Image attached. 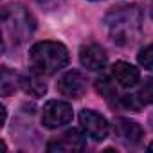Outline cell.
<instances>
[{
    "instance_id": "obj_5",
    "label": "cell",
    "mask_w": 153,
    "mask_h": 153,
    "mask_svg": "<svg viewBox=\"0 0 153 153\" xmlns=\"http://www.w3.org/2000/svg\"><path fill=\"white\" fill-rule=\"evenodd\" d=\"M79 124H81L83 131L90 139H94L97 142L105 140L106 135H108V131H110L108 121L101 114H97L96 110H87V108L81 110V114H79Z\"/></svg>"
},
{
    "instance_id": "obj_15",
    "label": "cell",
    "mask_w": 153,
    "mask_h": 153,
    "mask_svg": "<svg viewBox=\"0 0 153 153\" xmlns=\"http://www.w3.org/2000/svg\"><path fill=\"white\" fill-rule=\"evenodd\" d=\"M137 61L140 67H144V70L153 72V43L146 45L139 54H137Z\"/></svg>"
},
{
    "instance_id": "obj_13",
    "label": "cell",
    "mask_w": 153,
    "mask_h": 153,
    "mask_svg": "<svg viewBox=\"0 0 153 153\" xmlns=\"http://www.w3.org/2000/svg\"><path fill=\"white\" fill-rule=\"evenodd\" d=\"M20 85V79L16 78V74L13 70H9L7 67L2 68V81H0V90L2 96H9L11 92H15V88Z\"/></svg>"
},
{
    "instance_id": "obj_17",
    "label": "cell",
    "mask_w": 153,
    "mask_h": 153,
    "mask_svg": "<svg viewBox=\"0 0 153 153\" xmlns=\"http://www.w3.org/2000/svg\"><path fill=\"white\" fill-rule=\"evenodd\" d=\"M148 151H153V142H151V144L148 146Z\"/></svg>"
},
{
    "instance_id": "obj_9",
    "label": "cell",
    "mask_w": 153,
    "mask_h": 153,
    "mask_svg": "<svg viewBox=\"0 0 153 153\" xmlns=\"http://www.w3.org/2000/svg\"><path fill=\"white\" fill-rule=\"evenodd\" d=\"M85 149V135L79 130H68L47 144V151H81Z\"/></svg>"
},
{
    "instance_id": "obj_12",
    "label": "cell",
    "mask_w": 153,
    "mask_h": 153,
    "mask_svg": "<svg viewBox=\"0 0 153 153\" xmlns=\"http://www.w3.org/2000/svg\"><path fill=\"white\" fill-rule=\"evenodd\" d=\"M20 88L25 92V94H29V96H33V97H42L45 92H47V85H45V81H42L40 79V76L38 74H29V76H20Z\"/></svg>"
},
{
    "instance_id": "obj_6",
    "label": "cell",
    "mask_w": 153,
    "mask_h": 153,
    "mask_svg": "<svg viewBox=\"0 0 153 153\" xmlns=\"http://www.w3.org/2000/svg\"><path fill=\"white\" fill-rule=\"evenodd\" d=\"M58 92L68 99H79L87 92V79L79 70H68L58 79Z\"/></svg>"
},
{
    "instance_id": "obj_3",
    "label": "cell",
    "mask_w": 153,
    "mask_h": 153,
    "mask_svg": "<svg viewBox=\"0 0 153 153\" xmlns=\"http://www.w3.org/2000/svg\"><path fill=\"white\" fill-rule=\"evenodd\" d=\"M2 25H4V34L11 38L13 43L16 45L25 43L36 29L33 15L22 4H9L2 7Z\"/></svg>"
},
{
    "instance_id": "obj_16",
    "label": "cell",
    "mask_w": 153,
    "mask_h": 153,
    "mask_svg": "<svg viewBox=\"0 0 153 153\" xmlns=\"http://www.w3.org/2000/svg\"><path fill=\"white\" fill-rule=\"evenodd\" d=\"M36 4L45 11H59L67 4V0H36Z\"/></svg>"
},
{
    "instance_id": "obj_1",
    "label": "cell",
    "mask_w": 153,
    "mask_h": 153,
    "mask_svg": "<svg viewBox=\"0 0 153 153\" xmlns=\"http://www.w3.org/2000/svg\"><path fill=\"white\" fill-rule=\"evenodd\" d=\"M105 29L119 47H131L142 34V11L137 6L112 7L105 15Z\"/></svg>"
},
{
    "instance_id": "obj_14",
    "label": "cell",
    "mask_w": 153,
    "mask_h": 153,
    "mask_svg": "<svg viewBox=\"0 0 153 153\" xmlns=\"http://www.w3.org/2000/svg\"><path fill=\"white\" fill-rule=\"evenodd\" d=\"M96 88H97V92L105 97V99H112V97H117V92H115V87L110 83V79L108 78H99V79H96Z\"/></svg>"
},
{
    "instance_id": "obj_11",
    "label": "cell",
    "mask_w": 153,
    "mask_h": 153,
    "mask_svg": "<svg viewBox=\"0 0 153 153\" xmlns=\"http://www.w3.org/2000/svg\"><path fill=\"white\" fill-rule=\"evenodd\" d=\"M112 76L114 79L117 81V85L124 87V88H131V87H137L139 81H140V72L137 67H133L131 63L128 61H115L112 65Z\"/></svg>"
},
{
    "instance_id": "obj_2",
    "label": "cell",
    "mask_w": 153,
    "mask_h": 153,
    "mask_svg": "<svg viewBox=\"0 0 153 153\" xmlns=\"http://www.w3.org/2000/svg\"><path fill=\"white\" fill-rule=\"evenodd\" d=\"M68 49L61 42H38L29 51V63L34 74L38 76H52L63 70L68 65Z\"/></svg>"
},
{
    "instance_id": "obj_7",
    "label": "cell",
    "mask_w": 153,
    "mask_h": 153,
    "mask_svg": "<svg viewBox=\"0 0 153 153\" xmlns=\"http://www.w3.org/2000/svg\"><path fill=\"white\" fill-rule=\"evenodd\" d=\"M117 101L121 106H124L126 110H133V112H139L146 105H153V79H144L133 94L119 96Z\"/></svg>"
},
{
    "instance_id": "obj_4",
    "label": "cell",
    "mask_w": 153,
    "mask_h": 153,
    "mask_svg": "<svg viewBox=\"0 0 153 153\" xmlns=\"http://www.w3.org/2000/svg\"><path fill=\"white\" fill-rule=\"evenodd\" d=\"M72 121V106L67 101H47L42 112V123L45 128H59Z\"/></svg>"
},
{
    "instance_id": "obj_10",
    "label": "cell",
    "mask_w": 153,
    "mask_h": 153,
    "mask_svg": "<svg viewBox=\"0 0 153 153\" xmlns=\"http://www.w3.org/2000/svg\"><path fill=\"white\" fill-rule=\"evenodd\" d=\"M79 61L88 70H103L108 63V56L101 45L87 43L79 49Z\"/></svg>"
},
{
    "instance_id": "obj_8",
    "label": "cell",
    "mask_w": 153,
    "mask_h": 153,
    "mask_svg": "<svg viewBox=\"0 0 153 153\" xmlns=\"http://www.w3.org/2000/svg\"><path fill=\"white\" fill-rule=\"evenodd\" d=\"M114 131L119 137V140L124 142L126 146H137L144 139L142 126L139 123L130 121V119H124V117H117L114 121Z\"/></svg>"
}]
</instances>
